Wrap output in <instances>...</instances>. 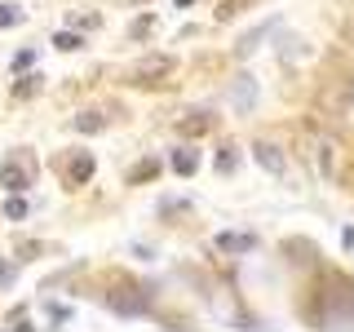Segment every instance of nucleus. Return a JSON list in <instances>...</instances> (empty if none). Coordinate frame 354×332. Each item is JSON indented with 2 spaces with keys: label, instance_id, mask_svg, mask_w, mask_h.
Listing matches in <instances>:
<instances>
[{
  "label": "nucleus",
  "instance_id": "obj_1",
  "mask_svg": "<svg viewBox=\"0 0 354 332\" xmlns=\"http://www.w3.org/2000/svg\"><path fill=\"white\" fill-rule=\"evenodd\" d=\"M0 186H5L9 195H22L31 186V169H27V164H18V160H9L5 169H0Z\"/></svg>",
  "mask_w": 354,
  "mask_h": 332
},
{
  "label": "nucleus",
  "instance_id": "obj_2",
  "mask_svg": "<svg viewBox=\"0 0 354 332\" xmlns=\"http://www.w3.org/2000/svg\"><path fill=\"white\" fill-rule=\"evenodd\" d=\"M252 160H257V164H261V169H266V173H274V177H279V173L288 169V160H283V151H279V147H274V142H257V147H252Z\"/></svg>",
  "mask_w": 354,
  "mask_h": 332
},
{
  "label": "nucleus",
  "instance_id": "obj_3",
  "mask_svg": "<svg viewBox=\"0 0 354 332\" xmlns=\"http://www.w3.org/2000/svg\"><path fill=\"white\" fill-rule=\"evenodd\" d=\"M169 71H173V58H142L133 75H138V80L147 84V80H160V75H169Z\"/></svg>",
  "mask_w": 354,
  "mask_h": 332
},
{
  "label": "nucleus",
  "instance_id": "obj_4",
  "mask_svg": "<svg viewBox=\"0 0 354 332\" xmlns=\"http://www.w3.org/2000/svg\"><path fill=\"white\" fill-rule=\"evenodd\" d=\"M217 248L221 252H252L257 248V235H235V230H226V235H217Z\"/></svg>",
  "mask_w": 354,
  "mask_h": 332
},
{
  "label": "nucleus",
  "instance_id": "obj_5",
  "mask_svg": "<svg viewBox=\"0 0 354 332\" xmlns=\"http://www.w3.org/2000/svg\"><path fill=\"white\" fill-rule=\"evenodd\" d=\"M199 169V155L191 147H182V151H173V173H182V177H191Z\"/></svg>",
  "mask_w": 354,
  "mask_h": 332
},
{
  "label": "nucleus",
  "instance_id": "obj_6",
  "mask_svg": "<svg viewBox=\"0 0 354 332\" xmlns=\"http://www.w3.org/2000/svg\"><path fill=\"white\" fill-rule=\"evenodd\" d=\"M186 133V138H199V133H208L213 129V116H208V111H199V116H191V120H182V124H177Z\"/></svg>",
  "mask_w": 354,
  "mask_h": 332
},
{
  "label": "nucleus",
  "instance_id": "obj_7",
  "mask_svg": "<svg viewBox=\"0 0 354 332\" xmlns=\"http://www.w3.org/2000/svg\"><path fill=\"white\" fill-rule=\"evenodd\" d=\"M75 129H80V133H102L106 116H102V111H84V116H75Z\"/></svg>",
  "mask_w": 354,
  "mask_h": 332
},
{
  "label": "nucleus",
  "instance_id": "obj_8",
  "mask_svg": "<svg viewBox=\"0 0 354 332\" xmlns=\"http://www.w3.org/2000/svg\"><path fill=\"white\" fill-rule=\"evenodd\" d=\"M283 252H288V261L306 266V261H310V252H315V248H310L306 239H288V243H283Z\"/></svg>",
  "mask_w": 354,
  "mask_h": 332
},
{
  "label": "nucleus",
  "instance_id": "obj_9",
  "mask_svg": "<svg viewBox=\"0 0 354 332\" xmlns=\"http://www.w3.org/2000/svg\"><path fill=\"white\" fill-rule=\"evenodd\" d=\"M93 177V155H75L71 160V182H88Z\"/></svg>",
  "mask_w": 354,
  "mask_h": 332
},
{
  "label": "nucleus",
  "instance_id": "obj_10",
  "mask_svg": "<svg viewBox=\"0 0 354 332\" xmlns=\"http://www.w3.org/2000/svg\"><path fill=\"white\" fill-rule=\"evenodd\" d=\"M155 173H160V164H155V160H142V164H138V169H133V173H129V182H133V186H138V182H147V177H155Z\"/></svg>",
  "mask_w": 354,
  "mask_h": 332
},
{
  "label": "nucleus",
  "instance_id": "obj_11",
  "mask_svg": "<svg viewBox=\"0 0 354 332\" xmlns=\"http://www.w3.org/2000/svg\"><path fill=\"white\" fill-rule=\"evenodd\" d=\"M235 164H239V160H235V151H230V147L217 151V173H235Z\"/></svg>",
  "mask_w": 354,
  "mask_h": 332
},
{
  "label": "nucleus",
  "instance_id": "obj_12",
  "mask_svg": "<svg viewBox=\"0 0 354 332\" xmlns=\"http://www.w3.org/2000/svg\"><path fill=\"white\" fill-rule=\"evenodd\" d=\"M53 44H58L62 53H71V49H80L84 40H80V36H71V31H58V36H53Z\"/></svg>",
  "mask_w": 354,
  "mask_h": 332
},
{
  "label": "nucleus",
  "instance_id": "obj_13",
  "mask_svg": "<svg viewBox=\"0 0 354 332\" xmlns=\"http://www.w3.org/2000/svg\"><path fill=\"white\" fill-rule=\"evenodd\" d=\"M14 22H22V9H14V5H0V27H14Z\"/></svg>",
  "mask_w": 354,
  "mask_h": 332
},
{
  "label": "nucleus",
  "instance_id": "obj_14",
  "mask_svg": "<svg viewBox=\"0 0 354 332\" xmlns=\"http://www.w3.org/2000/svg\"><path fill=\"white\" fill-rule=\"evenodd\" d=\"M40 80H44V75H27V80L18 84V93H22V98H27V93H36V89H40Z\"/></svg>",
  "mask_w": 354,
  "mask_h": 332
},
{
  "label": "nucleus",
  "instance_id": "obj_15",
  "mask_svg": "<svg viewBox=\"0 0 354 332\" xmlns=\"http://www.w3.org/2000/svg\"><path fill=\"white\" fill-rule=\"evenodd\" d=\"M151 27H155V22H151V18H138V22H133V36H147V31H151Z\"/></svg>",
  "mask_w": 354,
  "mask_h": 332
}]
</instances>
